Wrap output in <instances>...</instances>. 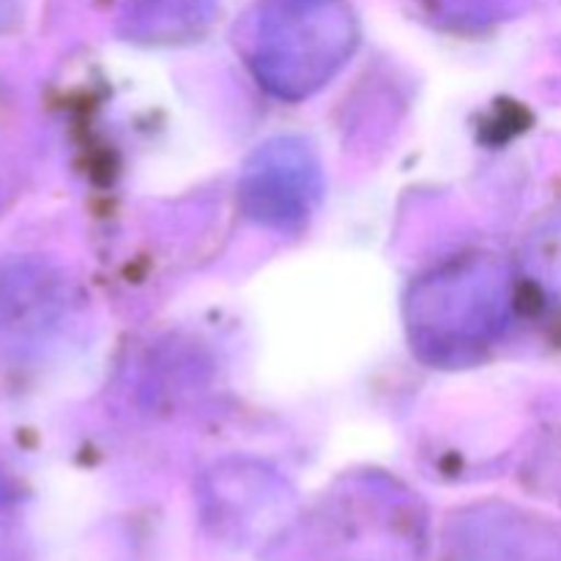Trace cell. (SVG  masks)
I'll return each mask as SVG.
<instances>
[{
    "label": "cell",
    "instance_id": "obj_4",
    "mask_svg": "<svg viewBox=\"0 0 561 561\" xmlns=\"http://www.w3.org/2000/svg\"><path fill=\"white\" fill-rule=\"evenodd\" d=\"M219 0H126L121 33L142 44L192 42L208 31Z\"/></svg>",
    "mask_w": 561,
    "mask_h": 561
},
{
    "label": "cell",
    "instance_id": "obj_3",
    "mask_svg": "<svg viewBox=\"0 0 561 561\" xmlns=\"http://www.w3.org/2000/svg\"><path fill=\"white\" fill-rule=\"evenodd\" d=\"M239 192L247 217L274 230H299L321 201V164L301 140H268L247 162Z\"/></svg>",
    "mask_w": 561,
    "mask_h": 561
},
{
    "label": "cell",
    "instance_id": "obj_5",
    "mask_svg": "<svg viewBox=\"0 0 561 561\" xmlns=\"http://www.w3.org/2000/svg\"><path fill=\"white\" fill-rule=\"evenodd\" d=\"M524 272L542 305L561 321V222L548 225L529 241Z\"/></svg>",
    "mask_w": 561,
    "mask_h": 561
},
{
    "label": "cell",
    "instance_id": "obj_1",
    "mask_svg": "<svg viewBox=\"0 0 561 561\" xmlns=\"http://www.w3.org/2000/svg\"><path fill=\"white\" fill-rule=\"evenodd\" d=\"M513 310V277L493 255L447 263L411 288L409 334L422 359L463 367L504 334Z\"/></svg>",
    "mask_w": 561,
    "mask_h": 561
},
{
    "label": "cell",
    "instance_id": "obj_2",
    "mask_svg": "<svg viewBox=\"0 0 561 561\" xmlns=\"http://www.w3.org/2000/svg\"><path fill=\"white\" fill-rule=\"evenodd\" d=\"M356 42L348 0H261L252 14L250 64L268 91L296 102L327 85Z\"/></svg>",
    "mask_w": 561,
    "mask_h": 561
}]
</instances>
